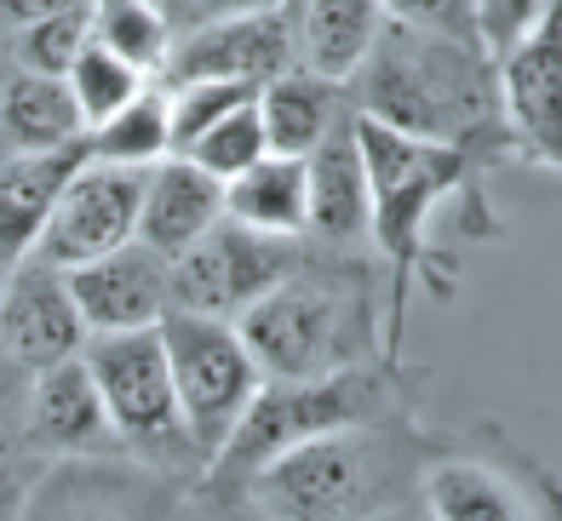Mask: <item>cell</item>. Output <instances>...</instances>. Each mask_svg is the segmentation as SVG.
I'll return each instance as SVG.
<instances>
[{"instance_id": "obj_1", "label": "cell", "mask_w": 562, "mask_h": 521, "mask_svg": "<svg viewBox=\"0 0 562 521\" xmlns=\"http://www.w3.org/2000/svg\"><path fill=\"white\" fill-rule=\"evenodd\" d=\"M430 458H437L430 441L407 430L396 412V419H373L288 448L218 499H236L252 521H368L385 505L419 492Z\"/></svg>"}, {"instance_id": "obj_2", "label": "cell", "mask_w": 562, "mask_h": 521, "mask_svg": "<svg viewBox=\"0 0 562 521\" xmlns=\"http://www.w3.org/2000/svg\"><path fill=\"white\" fill-rule=\"evenodd\" d=\"M350 92H356V115L453 149H471L476 138H488L494 121L505 115L499 64L488 58V41L442 35L402 18L385 23V35L368 52Z\"/></svg>"}, {"instance_id": "obj_3", "label": "cell", "mask_w": 562, "mask_h": 521, "mask_svg": "<svg viewBox=\"0 0 562 521\" xmlns=\"http://www.w3.org/2000/svg\"><path fill=\"white\" fill-rule=\"evenodd\" d=\"M265 378H322L379 355L373 281L350 252L299 258V270L236 321Z\"/></svg>"}, {"instance_id": "obj_4", "label": "cell", "mask_w": 562, "mask_h": 521, "mask_svg": "<svg viewBox=\"0 0 562 521\" xmlns=\"http://www.w3.org/2000/svg\"><path fill=\"white\" fill-rule=\"evenodd\" d=\"M396 412H402L396 389L385 367H373V361L368 367H345V373H322V378H265L247 419L224 441V453L207 464V487L236 492L252 471H265L288 448H304L316 435L356 430L373 419H396Z\"/></svg>"}, {"instance_id": "obj_5", "label": "cell", "mask_w": 562, "mask_h": 521, "mask_svg": "<svg viewBox=\"0 0 562 521\" xmlns=\"http://www.w3.org/2000/svg\"><path fill=\"white\" fill-rule=\"evenodd\" d=\"M87 367L98 378V396L110 407V424L121 435L126 458H144L167 476H207L195 441L178 412V389L167 367V338L161 327H133V332H92L87 338Z\"/></svg>"}, {"instance_id": "obj_6", "label": "cell", "mask_w": 562, "mask_h": 521, "mask_svg": "<svg viewBox=\"0 0 562 521\" xmlns=\"http://www.w3.org/2000/svg\"><path fill=\"white\" fill-rule=\"evenodd\" d=\"M356 138L368 155V184H373V247L391 258V286H396V309H391V332L402 321V286L425 258V224L459 178H465V155L453 144H430V138H407L385 121L356 115Z\"/></svg>"}, {"instance_id": "obj_7", "label": "cell", "mask_w": 562, "mask_h": 521, "mask_svg": "<svg viewBox=\"0 0 562 521\" xmlns=\"http://www.w3.org/2000/svg\"><path fill=\"white\" fill-rule=\"evenodd\" d=\"M161 338H167V367H172L184 430L195 441L201 464H213L224 453V441L236 435V424L247 419V407H252V396H259L265 373H259V361H252L236 321L167 309Z\"/></svg>"}, {"instance_id": "obj_8", "label": "cell", "mask_w": 562, "mask_h": 521, "mask_svg": "<svg viewBox=\"0 0 562 521\" xmlns=\"http://www.w3.org/2000/svg\"><path fill=\"white\" fill-rule=\"evenodd\" d=\"M304 247L288 236H265L236 218H218L190 252L172 258V309L190 316L241 321L270 286H281L299 270Z\"/></svg>"}, {"instance_id": "obj_9", "label": "cell", "mask_w": 562, "mask_h": 521, "mask_svg": "<svg viewBox=\"0 0 562 521\" xmlns=\"http://www.w3.org/2000/svg\"><path fill=\"white\" fill-rule=\"evenodd\" d=\"M172 516H178V476L121 453L58 458L46 476L30 482L18 510V521H172Z\"/></svg>"}, {"instance_id": "obj_10", "label": "cell", "mask_w": 562, "mask_h": 521, "mask_svg": "<svg viewBox=\"0 0 562 521\" xmlns=\"http://www.w3.org/2000/svg\"><path fill=\"white\" fill-rule=\"evenodd\" d=\"M299 64V12L293 0L276 7L241 12V18H213L195 23L172 41V58L161 69V81H241V87H265L281 69Z\"/></svg>"}, {"instance_id": "obj_11", "label": "cell", "mask_w": 562, "mask_h": 521, "mask_svg": "<svg viewBox=\"0 0 562 521\" xmlns=\"http://www.w3.org/2000/svg\"><path fill=\"white\" fill-rule=\"evenodd\" d=\"M144 167H115V161H87L58 195L53 218L41 229V247L30 258H46L58 270L92 264L126 241H138V206H144Z\"/></svg>"}, {"instance_id": "obj_12", "label": "cell", "mask_w": 562, "mask_h": 521, "mask_svg": "<svg viewBox=\"0 0 562 521\" xmlns=\"http://www.w3.org/2000/svg\"><path fill=\"white\" fill-rule=\"evenodd\" d=\"M419 499L430 521H562V487L517 458H430Z\"/></svg>"}, {"instance_id": "obj_13", "label": "cell", "mask_w": 562, "mask_h": 521, "mask_svg": "<svg viewBox=\"0 0 562 521\" xmlns=\"http://www.w3.org/2000/svg\"><path fill=\"white\" fill-rule=\"evenodd\" d=\"M499 110L510 144H522L528 155L562 172V0L533 12L528 30L505 41Z\"/></svg>"}, {"instance_id": "obj_14", "label": "cell", "mask_w": 562, "mask_h": 521, "mask_svg": "<svg viewBox=\"0 0 562 521\" xmlns=\"http://www.w3.org/2000/svg\"><path fill=\"white\" fill-rule=\"evenodd\" d=\"M87 321L81 304L69 293V275L46 258H23L7 270V293H0V344L12 350L23 373H46L58 361L87 350Z\"/></svg>"}, {"instance_id": "obj_15", "label": "cell", "mask_w": 562, "mask_h": 521, "mask_svg": "<svg viewBox=\"0 0 562 521\" xmlns=\"http://www.w3.org/2000/svg\"><path fill=\"white\" fill-rule=\"evenodd\" d=\"M69 293L81 304L87 332H133V327H161L172 309V258L156 247L126 241L92 264H75Z\"/></svg>"}, {"instance_id": "obj_16", "label": "cell", "mask_w": 562, "mask_h": 521, "mask_svg": "<svg viewBox=\"0 0 562 521\" xmlns=\"http://www.w3.org/2000/svg\"><path fill=\"white\" fill-rule=\"evenodd\" d=\"M311 236L327 252H356L362 241H373V184H368V155L356 138V110L327 133L311 155Z\"/></svg>"}, {"instance_id": "obj_17", "label": "cell", "mask_w": 562, "mask_h": 521, "mask_svg": "<svg viewBox=\"0 0 562 521\" xmlns=\"http://www.w3.org/2000/svg\"><path fill=\"white\" fill-rule=\"evenodd\" d=\"M30 441L53 458H98L121 453V435L110 424V407L98 396V378L87 355H69L58 367L35 373L30 389Z\"/></svg>"}, {"instance_id": "obj_18", "label": "cell", "mask_w": 562, "mask_h": 521, "mask_svg": "<svg viewBox=\"0 0 562 521\" xmlns=\"http://www.w3.org/2000/svg\"><path fill=\"white\" fill-rule=\"evenodd\" d=\"M92 161L87 138L64 149H12L0 161V264H23L41 247V229L53 218L69 178Z\"/></svg>"}, {"instance_id": "obj_19", "label": "cell", "mask_w": 562, "mask_h": 521, "mask_svg": "<svg viewBox=\"0 0 562 521\" xmlns=\"http://www.w3.org/2000/svg\"><path fill=\"white\" fill-rule=\"evenodd\" d=\"M224 218V178L195 167L190 155H167L144 178V206H138V241L156 247L161 258L190 252L207 229Z\"/></svg>"}, {"instance_id": "obj_20", "label": "cell", "mask_w": 562, "mask_h": 521, "mask_svg": "<svg viewBox=\"0 0 562 521\" xmlns=\"http://www.w3.org/2000/svg\"><path fill=\"white\" fill-rule=\"evenodd\" d=\"M299 12V64L327 81H356L368 52L385 35V0H293Z\"/></svg>"}, {"instance_id": "obj_21", "label": "cell", "mask_w": 562, "mask_h": 521, "mask_svg": "<svg viewBox=\"0 0 562 521\" xmlns=\"http://www.w3.org/2000/svg\"><path fill=\"white\" fill-rule=\"evenodd\" d=\"M356 110V98L345 92V81H327L316 69H281L276 81L259 87V115H265V138L276 155H311L334 126Z\"/></svg>"}, {"instance_id": "obj_22", "label": "cell", "mask_w": 562, "mask_h": 521, "mask_svg": "<svg viewBox=\"0 0 562 521\" xmlns=\"http://www.w3.org/2000/svg\"><path fill=\"white\" fill-rule=\"evenodd\" d=\"M224 218H236L265 236L304 241L311 236V167L304 155H265L224 184Z\"/></svg>"}, {"instance_id": "obj_23", "label": "cell", "mask_w": 562, "mask_h": 521, "mask_svg": "<svg viewBox=\"0 0 562 521\" xmlns=\"http://www.w3.org/2000/svg\"><path fill=\"white\" fill-rule=\"evenodd\" d=\"M0 138L12 149H64L87 138V121L75 110V92L64 75L18 69L0 87Z\"/></svg>"}, {"instance_id": "obj_24", "label": "cell", "mask_w": 562, "mask_h": 521, "mask_svg": "<svg viewBox=\"0 0 562 521\" xmlns=\"http://www.w3.org/2000/svg\"><path fill=\"white\" fill-rule=\"evenodd\" d=\"M92 161H115V167H156L172 155V103L167 87H144L121 115H110L104 126L87 133Z\"/></svg>"}, {"instance_id": "obj_25", "label": "cell", "mask_w": 562, "mask_h": 521, "mask_svg": "<svg viewBox=\"0 0 562 521\" xmlns=\"http://www.w3.org/2000/svg\"><path fill=\"white\" fill-rule=\"evenodd\" d=\"M92 35L110 52H121L126 64H138L144 75H161L172 58L178 23L149 0H92Z\"/></svg>"}, {"instance_id": "obj_26", "label": "cell", "mask_w": 562, "mask_h": 521, "mask_svg": "<svg viewBox=\"0 0 562 521\" xmlns=\"http://www.w3.org/2000/svg\"><path fill=\"white\" fill-rule=\"evenodd\" d=\"M69 92H75V110H81V121H87V133L92 126H104L110 115H121L126 103H133L144 87H149V75L138 69V64H126L121 52H110L104 41H87L81 46V58L69 64Z\"/></svg>"}, {"instance_id": "obj_27", "label": "cell", "mask_w": 562, "mask_h": 521, "mask_svg": "<svg viewBox=\"0 0 562 521\" xmlns=\"http://www.w3.org/2000/svg\"><path fill=\"white\" fill-rule=\"evenodd\" d=\"M190 161L195 167H207L213 178H236V172H247L252 161H265L270 155V138H265V115H259V98H247L241 110H229L218 126H207V133H201L190 149Z\"/></svg>"}, {"instance_id": "obj_28", "label": "cell", "mask_w": 562, "mask_h": 521, "mask_svg": "<svg viewBox=\"0 0 562 521\" xmlns=\"http://www.w3.org/2000/svg\"><path fill=\"white\" fill-rule=\"evenodd\" d=\"M247 98H259V87H241V81H178L167 87L172 103V155H184L207 126H218L229 110H241Z\"/></svg>"}, {"instance_id": "obj_29", "label": "cell", "mask_w": 562, "mask_h": 521, "mask_svg": "<svg viewBox=\"0 0 562 521\" xmlns=\"http://www.w3.org/2000/svg\"><path fill=\"white\" fill-rule=\"evenodd\" d=\"M87 41H92V7L41 18L30 30H18V64L35 75H69V64L81 58Z\"/></svg>"}, {"instance_id": "obj_30", "label": "cell", "mask_w": 562, "mask_h": 521, "mask_svg": "<svg viewBox=\"0 0 562 521\" xmlns=\"http://www.w3.org/2000/svg\"><path fill=\"white\" fill-rule=\"evenodd\" d=\"M385 12L402 18V23H425V30H442V35L482 41V12H476V0H385Z\"/></svg>"}, {"instance_id": "obj_31", "label": "cell", "mask_w": 562, "mask_h": 521, "mask_svg": "<svg viewBox=\"0 0 562 521\" xmlns=\"http://www.w3.org/2000/svg\"><path fill=\"white\" fill-rule=\"evenodd\" d=\"M75 7H92V0H0V23H7V30H30V23L75 12Z\"/></svg>"}, {"instance_id": "obj_32", "label": "cell", "mask_w": 562, "mask_h": 521, "mask_svg": "<svg viewBox=\"0 0 562 521\" xmlns=\"http://www.w3.org/2000/svg\"><path fill=\"white\" fill-rule=\"evenodd\" d=\"M259 7H276V0H190L184 30H195V23H213V18H241V12H259Z\"/></svg>"}, {"instance_id": "obj_33", "label": "cell", "mask_w": 562, "mask_h": 521, "mask_svg": "<svg viewBox=\"0 0 562 521\" xmlns=\"http://www.w3.org/2000/svg\"><path fill=\"white\" fill-rule=\"evenodd\" d=\"M23 492H30V482H23L18 458H12V453H0V521H18Z\"/></svg>"}, {"instance_id": "obj_34", "label": "cell", "mask_w": 562, "mask_h": 521, "mask_svg": "<svg viewBox=\"0 0 562 521\" xmlns=\"http://www.w3.org/2000/svg\"><path fill=\"white\" fill-rule=\"evenodd\" d=\"M368 521H430V510H425V499H419V492H407V499L385 505V510H379V516H368Z\"/></svg>"}, {"instance_id": "obj_35", "label": "cell", "mask_w": 562, "mask_h": 521, "mask_svg": "<svg viewBox=\"0 0 562 521\" xmlns=\"http://www.w3.org/2000/svg\"><path fill=\"white\" fill-rule=\"evenodd\" d=\"M18 378H23V367H18V361H12V350L0 344V407H7V401L18 396Z\"/></svg>"}, {"instance_id": "obj_36", "label": "cell", "mask_w": 562, "mask_h": 521, "mask_svg": "<svg viewBox=\"0 0 562 521\" xmlns=\"http://www.w3.org/2000/svg\"><path fill=\"white\" fill-rule=\"evenodd\" d=\"M149 7H161L172 23H178V35H184V18H190V0H149Z\"/></svg>"}, {"instance_id": "obj_37", "label": "cell", "mask_w": 562, "mask_h": 521, "mask_svg": "<svg viewBox=\"0 0 562 521\" xmlns=\"http://www.w3.org/2000/svg\"><path fill=\"white\" fill-rule=\"evenodd\" d=\"M241 516H247V510H241ZM172 521H195V516H172ZM201 521H229V516H201ZM247 521H252V516H247Z\"/></svg>"}, {"instance_id": "obj_38", "label": "cell", "mask_w": 562, "mask_h": 521, "mask_svg": "<svg viewBox=\"0 0 562 521\" xmlns=\"http://www.w3.org/2000/svg\"><path fill=\"white\" fill-rule=\"evenodd\" d=\"M0 293H7V264H0Z\"/></svg>"}]
</instances>
